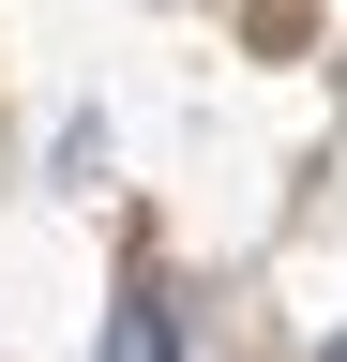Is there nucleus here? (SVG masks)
<instances>
[{
    "instance_id": "f03ea898",
    "label": "nucleus",
    "mask_w": 347,
    "mask_h": 362,
    "mask_svg": "<svg viewBox=\"0 0 347 362\" xmlns=\"http://www.w3.org/2000/svg\"><path fill=\"white\" fill-rule=\"evenodd\" d=\"M317 362H347V332H332V347H317Z\"/></svg>"
},
{
    "instance_id": "f257e3e1",
    "label": "nucleus",
    "mask_w": 347,
    "mask_h": 362,
    "mask_svg": "<svg viewBox=\"0 0 347 362\" xmlns=\"http://www.w3.org/2000/svg\"><path fill=\"white\" fill-rule=\"evenodd\" d=\"M106 362H182V317H166V302L136 287V302H121V317H106Z\"/></svg>"
}]
</instances>
